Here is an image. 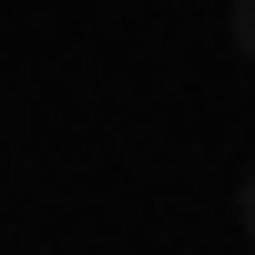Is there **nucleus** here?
I'll list each match as a JSON object with an SVG mask.
<instances>
[{
    "label": "nucleus",
    "mask_w": 255,
    "mask_h": 255,
    "mask_svg": "<svg viewBox=\"0 0 255 255\" xmlns=\"http://www.w3.org/2000/svg\"><path fill=\"white\" fill-rule=\"evenodd\" d=\"M235 215H245V245H255V174L235 184Z\"/></svg>",
    "instance_id": "2"
},
{
    "label": "nucleus",
    "mask_w": 255,
    "mask_h": 255,
    "mask_svg": "<svg viewBox=\"0 0 255 255\" xmlns=\"http://www.w3.org/2000/svg\"><path fill=\"white\" fill-rule=\"evenodd\" d=\"M235 51L255 61V0H235Z\"/></svg>",
    "instance_id": "1"
}]
</instances>
